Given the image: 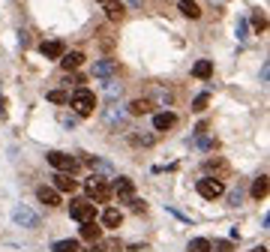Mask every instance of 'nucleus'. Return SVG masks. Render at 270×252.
Listing matches in <instances>:
<instances>
[{"label": "nucleus", "mask_w": 270, "mask_h": 252, "mask_svg": "<svg viewBox=\"0 0 270 252\" xmlns=\"http://www.w3.org/2000/svg\"><path fill=\"white\" fill-rule=\"evenodd\" d=\"M69 105L75 108V114H78V117H90V114H93V108H96V96L90 93L87 87H78L75 93L69 96Z\"/></svg>", "instance_id": "obj_1"}, {"label": "nucleus", "mask_w": 270, "mask_h": 252, "mask_svg": "<svg viewBox=\"0 0 270 252\" xmlns=\"http://www.w3.org/2000/svg\"><path fill=\"white\" fill-rule=\"evenodd\" d=\"M84 186H87V195L93 198L96 204H108V201H111V195H114V192H111V183H108V180H102V177H96V174L87 177Z\"/></svg>", "instance_id": "obj_2"}, {"label": "nucleus", "mask_w": 270, "mask_h": 252, "mask_svg": "<svg viewBox=\"0 0 270 252\" xmlns=\"http://www.w3.org/2000/svg\"><path fill=\"white\" fill-rule=\"evenodd\" d=\"M69 216H72V219H78V222L93 219V216H96V204L90 201V198H75V201L69 204Z\"/></svg>", "instance_id": "obj_3"}, {"label": "nucleus", "mask_w": 270, "mask_h": 252, "mask_svg": "<svg viewBox=\"0 0 270 252\" xmlns=\"http://www.w3.org/2000/svg\"><path fill=\"white\" fill-rule=\"evenodd\" d=\"M222 192H225V186H222V180H219V177H201V180H198V195L207 198V201L219 198Z\"/></svg>", "instance_id": "obj_4"}, {"label": "nucleus", "mask_w": 270, "mask_h": 252, "mask_svg": "<svg viewBox=\"0 0 270 252\" xmlns=\"http://www.w3.org/2000/svg\"><path fill=\"white\" fill-rule=\"evenodd\" d=\"M48 162H51L57 171H66V174H72V171L78 168V159L69 156V153H63V150H51V153H48Z\"/></svg>", "instance_id": "obj_5"}, {"label": "nucleus", "mask_w": 270, "mask_h": 252, "mask_svg": "<svg viewBox=\"0 0 270 252\" xmlns=\"http://www.w3.org/2000/svg\"><path fill=\"white\" fill-rule=\"evenodd\" d=\"M12 219L18 222V225H21V228H36V225H39V216H36L30 207H15V213H12Z\"/></svg>", "instance_id": "obj_6"}, {"label": "nucleus", "mask_w": 270, "mask_h": 252, "mask_svg": "<svg viewBox=\"0 0 270 252\" xmlns=\"http://www.w3.org/2000/svg\"><path fill=\"white\" fill-rule=\"evenodd\" d=\"M39 51H42L45 60H60V54L66 51V42H63V39H51V42H42Z\"/></svg>", "instance_id": "obj_7"}, {"label": "nucleus", "mask_w": 270, "mask_h": 252, "mask_svg": "<svg viewBox=\"0 0 270 252\" xmlns=\"http://www.w3.org/2000/svg\"><path fill=\"white\" fill-rule=\"evenodd\" d=\"M36 198H39L45 207H60V192L54 186H39L36 189Z\"/></svg>", "instance_id": "obj_8"}, {"label": "nucleus", "mask_w": 270, "mask_h": 252, "mask_svg": "<svg viewBox=\"0 0 270 252\" xmlns=\"http://www.w3.org/2000/svg\"><path fill=\"white\" fill-rule=\"evenodd\" d=\"M78 234H81V240L93 243V240H99V237H102V228L96 225V219H84V222H81V228H78Z\"/></svg>", "instance_id": "obj_9"}, {"label": "nucleus", "mask_w": 270, "mask_h": 252, "mask_svg": "<svg viewBox=\"0 0 270 252\" xmlns=\"http://www.w3.org/2000/svg\"><path fill=\"white\" fill-rule=\"evenodd\" d=\"M111 192H117L120 198H126V201H129V198L135 195V183H132L129 177H117L114 183H111Z\"/></svg>", "instance_id": "obj_10"}, {"label": "nucleus", "mask_w": 270, "mask_h": 252, "mask_svg": "<svg viewBox=\"0 0 270 252\" xmlns=\"http://www.w3.org/2000/svg\"><path fill=\"white\" fill-rule=\"evenodd\" d=\"M84 60H87V57H84L81 51H69V54L63 51V54H60V66H63L66 72H75V69H78Z\"/></svg>", "instance_id": "obj_11"}, {"label": "nucleus", "mask_w": 270, "mask_h": 252, "mask_svg": "<svg viewBox=\"0 0 270 252\" xmlns=\"http://www.w3.org/2000/svg\"><path fill=\"white\" fill-rule=\"evenodd\" d=\"M90 252H123V243L117 237H108V240H93L90 243Z\"/></svg>", "instance_id": "obj_12"}, {"label": "nucleus", "mask_w": 270, "mask_h": 252, "mask_svg": "<svg viewBox=\"0 0 270 252\" xmlns=\"http://www.w3.org/2000/svg\"><path fill=\"white\" fill-rule=\"evenodd\" d=\"M174 123H177V114H174V111H159V114H153V129H156V132L171 129Z\"/></svg>", "instance_id": "obj_13"}, {"label": "nucleus", "mask_w": 270, "mask_h": 252, "mask_svg": "<svg viewBox=\"0 0 270 252\" xmlns=\"http://www.w3.org/2000/svg\"><path fill=\"white\" fill-rule=\"evenodd\" d=\"M150 111H153L150 99H132L129 105H126V114L129 117H141V114H150Z\"/></svg>", "instance_id": "obj_14"}, {"label": "nucleus", "mask_w": 270, "mask_h": 252, "mask_svg": "<svg viewBox=\"0 0 270 252\" xmlns=\"http://www.w3.org/2000/svg\"><path fill=\"white\" fill-rule=\"evenodd\" d=\"M51 180H54V189H57V192H75V189H78V180H72V177H69L66 171L54 174Z\"/></svg>", "instance_id": "obj_15"}, {"label": "nucleus", "mask_w": 270, "mask_h": 252, "mask_svg": "<svg viewBox=\"0 0 270 252\" xmlns=\"http://www.w3.org/2000/svg\"><path fill=\"white\" fill-rule=\"evenodd\" d=\"M117 72V60H99L93 63V75L96 78H108V75H114Z\"/></svg>", "instance_id": "obj_16"}, {"label": "nucleus", "mask_w": 270, "mask_h": 252, "mask_svg": "<svg viewBox=\"0 0 270 252\" xmlns=\"http://www.w3.org/2000/svg\"><path fill=\"white\" fill-rule=\"evenodd\" d=\"M102 3H105V15L111 18V21H120L123 18V3L120 0H102Z\"/></svg>", "instance_id": "obj_17"}, {"label": "nucleus", "mask_w": 270, "mask_h": 252, "mask_svg": "<svg viewBox=\"0 0 270 252\" xmlns=\"http://www.w3.org/2000/svg\"><path fill=\"white\" fill-rule=\"evenodd\" d=\"M120 222H123V213H120L117 207H108L105 216H102V225H105V228H117Z\"/></svg>", "instance_id": "obj_18"}, {"label": "nucleus", "mask_w": 270, "mask_h": 252, "mask_svg": "<svg viewBox=\"0 0 270 252\" xmlns=\"http://www.w3.org/2000/svg\"><path fill=\"white\" fill-rule=\"evenodd\" d=\"M192 75H195V78H210V75H213V60H198V63L192 66Z\"/></svg>", "instance_id": "obj_19"}, {"label": "nucleus", "mask_w": 270, "mask_h": 252, "mask_svg": "<svg viewBox=\"0 0 270 252\" xmlns=\"http://www.w3.org/2000/svg\"><path fill=\"white\" fill-rule=\"evenodd\" d=\"M252 198H255V201H264L267 198V174H261L255 183H252Z\"/></svg>", "instance_id": "obj_20"}, {"label": "nucleus", "mask_w": 270, "mask_h": 252, "mask_svg": "<svg viewBox=\"0 0 270 252\" xmlns=\"http://www.w3.org/2000/svg\"><path fill=\"white\" fill-rule=\"evenodd\" d=\"M132 144H135V147H153V144H156V132H135L132 138H129Z\"/></svg>", "instance_id": "obj_21"}, {"label": "nucleus", "mask_w": 270, "mask_h": 252, "mask_svg": "<svg viewBox=\"0 0 270 252\" xmlns=\"http://www.w3.org/2000/svg\"><path fill=\"white\" fill-rule=\"evenodd\" d=\"M105 123L108 126H123L126 123V111H120V108H108V111H105Z\"/></svg>", "instance_id": "obj_22"}, {"label": "nucleus", "mask_w": 270, "mask_h": 252, "mask_svg": "<svg viewBox=\"0 0 270 252\" xmlns=\"http://www.w3.org/2000/svg\"><path fill=\"white\" fill-rule=\"evenodd\" d=\"M177 9L183 12L186 18H192V21H195V18H201V9H198V3H192V0H180Z\"/></svg>", "instance_id": "obj_23"}, {"label": "nucleus", "mask_w": 270, "mask_h": 252, "mask_svg": "<svg viewBox=\"0 0 270 252\" xmlns=\"http://www.w3.org/2000/svg\"><path fill=\"white\" fill-rule=\"evenodd\" d=\"M207 168H210V171H216L213 177H219V180H222V177L228 174V165H225L222 159H216V156H213V159H207Z\"/></svg>", "instance_id": "obj_24"}, {"label": "nucleus", "mask_w": 270, "mask_h": 252, "mask_svg": "<svg viewBox=\"0 0 270 252\" xmlns=\"http://www.w3.org/2000/svg\"><path fill=\"white\" fill-rule=\"evenodd\" d=\"M186 252H210V240L207 237H192L189 246H186Z\"/></svg>", "instance_id": "obj_25"}, {"label": "nucleus", "mask_w": 270, "mask_h": 252, "mask_svg": "<svg viewBox=\"0 0 270 252\" xmlns=\"http://www.w3.org/2000/svg\"><path fill=\"white\" fill-rule=\"evenodd\" d=\"M51 249L54 252H78V240H57Z\"/></svg>", "instance_id": "obj_26"}, {"label": "nucleus", "mask_w": 270, "mask_h": 252, "mask_svg": "<svg viewBox=\"0 0 270 252\" xmlns=\"http://www.w3.org/2000/svg\"><path fill=\"white\" fill-rule=\"evenodd\" d=\"M48 102H54V105L69 102V90H48Z\"/></svg>", "instance_id": "obj_27"}, {"label": "nucleus", "mask_w": 270, "mask_h": 252, "mask_svg": "<svg viewBox=\"0 0 270 252\" xmlns=\"http://www.w3.org/2000/svg\"><path fill=\"white\" fill-rule=\"evenodd\" d=\"M252 27H255L258 33H264V30H267V15H264L261 9H258V12H252Z\"/></svg>", "instance_id": "obj_28"}, {"label": "nucleus", "mask_w": 270, "mask_h": 252, "mask_svg": "<svg viewBox=\"0 0 270 252\" xmlns=\"http://www.w3.org/2000/svg\"><path fill=\"white\" fill-rule=\"evenodd\" d=\"M207 105H210V96H207V93H198V96L192 99V111H204Z\"/></svg>", "instance_id": "obj_29"}, {"label": "nucleus", "mask_w": 270, "mask_h": 252, "mask_svg": "<svg viewBox=\"0 0 270 252\" xmlns=\"http://www.w3.org/2000/svg\"><path fill=\"white\" fill-rule=\"evenodd\" d=\"M210 252H234V243L231 240H213L210 243Z\"/></svg>", "instance_id": "obj_30"}, {"label": "nucleus", "mask_w": 270, "mask_h": 252, "mask_svg": "<svg viewBox=\"0 0 270 252\" xmlns=\"http://www.w3.org/2000/svg\"><path fill=\"white\" fill-rule=\"evenodd\" d=\"M237 39H240V42H246V39H249V36H246V21H240V24H237Z\"/></svg>", "instance_id": "obj_31"}, {"label": "nucleus", "mask_w": 270, "mask_h": 252, "mask_svg": "<svg viewBox=\"0 0 270 252\" xmlns=\"http://www.w3.org/2000/svg\"><path fill=\"white\" fill-rule=\"evenodd\" d=\"M0 117H6V99L0 96Z\"/></svg>", "instance_id": "obj_32"}, {"label": "nucleus", "mask_w": 270, "mask_h": 252, "mask_svg": "<svg viewBox=\"0 0 270 252\" xmlns=\"http://www.w3.org/2000/svg\"><path fill=\"white\" fill-rule=\"evenodd\" d=\"M252 252H267V246H255V249H252Z\"/></svg>", "instance_id": "obj_33"}]
</instances>
